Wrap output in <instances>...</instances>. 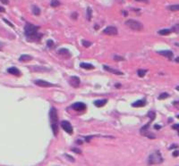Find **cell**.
Here are the masks:
<instances>
[{"mask_svg": "<svg viewBox=\"0 0 179 166\" xmlns=\"http://www.w3.org/2000/svg\"><path fill=\"white\" fill-rule=\"evenodd\" d=\"M39 26H35L31 23H26L24 27V33L29 41H40L41 39L43 34H39Z\"/></svg>", "mask_w": 179, "mask_h": 166, "instance_id": "6da1fadb", "label": "cell"}, {"mask_svg": "<svg viewBox=\"0 0 179 166\" xmlns=\"http://www.w3.org/2000/svg\"><path fill=\"white\" fill-rule=\"evenodd\" d=\"M49 117H50V123L53 133H54L55 136H57L59 131V121H58V117H57V112L56 108L52 107L50 109Z\"/></svg>", "mask_w": 179, "mask_h": 166, "instance_id": "7a4b0ae2", "label": "cell"}, {"mask_svg": "<svg viewBox=\"0 0 179 166\" xmlns=\"http://www.w3.org/2000/svg\"><path fill=\"white\" fill-rule=\"evenodd\" d=\"M163 162V158L161 156V154L158 150L153 152L149 156V163L150 164H158Z\"/></svg>", "mask_w": 179, "mask_h": 166, "instance_id": "3957f363", "label": "cell"}, {"mask_svg": "<svg viewBox=\"0 0 179 166\" xmlns=\"http://www.w3.org/2000/svg\"><path fill=\"white\" fill-rule=\"evenodd\" d=\"M124 24L126 25V26H128L129 28L132 29V30H141L143 29L142 23H140V22H138V21H136V20L129 19V20H127V21L125 22Z\"/></svg>", "mask_w": 179, "mask_h": 166, "instance_id": "277c9868", "label": "cell"}, {"mask_svg": "<svg viewBox=\"0 0 179 166\" xmlns=\"http://www.w3.org/2000/svg\"><path fill=\"white\" fill-rule=\"evenodd\" d=\"M148 116H149V118H150V121L140 130L141 134H142L143 136H146V134H147V130L150 127V124H151V123L152 122V121H154L155 118H156V113H155L154 111H150L149 113H148Z\"/></svg>", "mask_w": 179, "mask_h": 166, "instance_id": "5b68a950", "label": "cell"}, {"mask_svg": "<svg viewBox=\"0 0 179 166\" xmlns=\"http://www.w3.org/2000/svg\"><path fill=\"white\" fill-rule=\"evenodd\" d=\"M60 124H61V127L64 129V130L66 132V133H68V134H70V135L73 134V132H74V129H73V126H72V124L69 122V121H62Z\"/></svg>", "mask_w": 179, "mask_h": 166, "instance_id": "8992f818", "label": "cell"}, {"mask_svg": "<svg viewBox=\"0 0 179 166\" xmlns=\"http://www.w3.org/2000/svg\"><path fill=\"white\" fill-rule=\"evenodd\" d=\"M34 83L37 86H39V87H42V88H50L55 86L53 83H50L49 81L43 80V79H36V80H34Z\"/></svg>", "mask_w": 179, "mask_h": 166, "instance_id": "52a82bcc", "label": "cell"}, {"mask_svg": "<svg viewBox=\"0 0 179 166\" xmlns=\"http://www.w3.org/2000/svg\"><path fill=\"white\" fill-rule=\"evenodd\" d=\"M117 29L114 26H108L103 30V33L106 35H108V36H115L117 34Z\"/></svg>", "mask_w": 179, "mask_h": 166, "instance_id": "ba28073f", "label": "cell"}, {"mask_svg": "<svg viewBox=\"0 0 179 166\" xmlns=\"http://www.w3.org/2000/svg\"><path fill=\"white\" fill-rule=\"evenodd\" d=\"M71 107L74 110H75V111L83 112V111H84V110H86V105H85L84 103H82V102H76V103H74V104L72 105Z\"/></svg>", "mask_w": 179, "mask_h": 166, "instance_id": "9c48e42d", "label": "cell"}, {"mask_svg": "<svg viewBox=\"0 0 179 166\" xmlns=\"http://www.w3.org/2000/svg\"><path fill=\"white\" fill-rule=\"evenodd\" d=\"M69 83L73 88H78L80 86V84H81V80H80L79 77H77V76H72L70 78Z\"/></svg>", "mask_w": 179, "mask_h": 166, "instance_id": "30bf717a", "label": "cell"}, {"mask_svg": "<svg viewBox=\"0 0 179 166\" xmlns=\"http://www.w3.org/2000/svg\"><path fill=\"white\" fill-rule=\"evenodd\" d=\"M103 68L105 71H107V72H111V73H113V74H116V75H123V74H124L121 71L111 68V67H109V66H107V65H103Z\"/></svg>", "mask_w": 179, "mask_h": 166, "instance_id": "8fae6325", "label": "cell"}, {"mask_svg": "<svg viewBox=\"0 0 179 166\" xmlns=\"http://www.w3.org/2000/svg\"><path fill=\"white\" fill-rule=\"evenodd\" d=\"M159 55H163V56L167 57V58H168L169 60H171L172 57H173L174 54L172 51H170V50H162V51H158V52Z\"/></svg>", "mask_w": 179, "mask_h": 166, "instance_id": "7c38bea8", "label": "cell"}, {"mask_svg": "<svg viewBox=\"0 0 179 166\" xmlns=\"http://www.w3.org/2000/svg\"><path fill=\"white\" fill-rule=\"evenodd\" d=\"M145 105H146V99L143 98V99H141V100L135 101L134 103H133L132 106L133 107H143V106H145Z\"/></svg>", "mask_w": 179, "mask_h": 166, "instance_id": "4fadbf2b", "label": "cell"}, {"mask_svg": "<svg viewBox=\"0 0 179 166\" xmlns=\"http://www.w3.org/2000/svg\"><path fill=\"white\" fill-rule=\"evenodd\" d=\"M7 72L10 74H13L14 76H21V72L15 67H10L7 69Z\"/></svg>", "mask_w": 179, "mask_h": 166, "instance_id": "5bb4252c", "label": "cell"}, {"mask_svg": "<svg viewBox=\"0 0 179 166\" xmlns=\"http://www.w3.org/2000/svg\"><path fill=\"white\" fill-rule=\"evenodd\" d=\"M31 67H32L31 70L33 71V72H47V71H49L47 68H46V67H42V66H31Z\"/></svg>", "mask_w": 179, "mask_h": 166, "instance_id": "9a60e30c", "label": "cell"}, {"mask_svg": "<svg viewBox=\"0 0 179 166\" xmlns=\"http://www.w3.org/2000/svg\"><path fill=\"white\" fill-rule=\"evenodd\" d=\"M30 60H32V56L29 55H23L20 56L19 58V61L21 63H27V62H30Z\"/></svg>", "mask_w": 179, "mask_h": 166, "instance_id": "2e32d148", "label": "cell"}, {"mask_svg": "<svg viewBox=\"0 0 179 166\" xmlns=\"http://www.w3.org/2000/svg\"><path fill=\"white\" fill-rule=\"evenodd\" d=\"M80 66H81L83 69H85V70H93V69L95 68L92 64H87V63H81V64H80Z\"/></svg>", "mask_w": 179, "mask_h": 166, "instance_id": "e0dca14e", "label": "cell"}, {"mask_svg": "<svg viewBox=\"0 0 179 166\" xmlns=\"http://www.w3.org/2000/svg\"><path fill=\"white\" fill-rule=\"evenodd\" d=\"M107 99H101V100H97L94 102V105L95 106H97V107H102V106H104L106 104H107Z\"/></svg>", "mask_w": 179, "mask_h": 166, "instance_id": "ac0fdd59", "label": "cell"}, {"mask_svg": "<svg viewBox=\"0 0 179 166\" xmlns=\"http://www.w3.org/2000/svg\"><path fill=\"white\" fill-rule=\"evenodd\" d=\"M171 32H172L171 30H168V29H164V30H158V34L162 35V36H166V35H169Z\"/></svg>", "mask_w": 179, "mask_h": 166, "instance_id": "d6986e66", "label": "cell"}, {"mask_svg": "<svg viewBox=\"0 0 179 166\" xmlns=\"http://www.w3.org/2000/svg\"><path fill=\"white\" fill-rule=\"evenodd\" d=\"M58 54L62 55H70L69 50H67L66 48H61L58 50Z\"/></svg>", "mask_w": 179, "mask_h": 166, "instance_id": "ffe728a7", "label": "cell"}, {"mask_svg": "<svg viewBox=\"0 0 179 166\" xmlns=\"http://www.w3.org/2000/svg\"><path fill=\"white\" fill-rule=\"evenodd\" d=\"M32 13L35 15H40V9L38 7V6H32Z\"/></svg>", "mask_w": 179, "mask_h": 166, "instance_id": "44dd1931", "label": "cell"}, {"mask_svg": "<svg viewBox=\"0 0 179 166\" xmlns=\"http://www.w3.org/2000/svg\"><path fill=\"white\" fill-rule=\"evenodd\" d=\"M168 10H170V11H179V5H172V6H169L168 7Z\"/></svg>", "mask_w": 179, "mask_h": 166, "instance_id": "7402d4cb", "label": "cell"}, {"mask_svg": "<svg viewBox=\"0 0 179 166\" xmlns=\"http://www.w3.org/2000/svg\"><path fill=\"white\" fill-rule=\"evenodd\" d=\"M137 73H138V76H139V77L142 78V77H144V76H145V74H146V73H147V70H143V69H140V70H138Z\"/></svg>", "mask_w": 179, "mask_h": 166, "instance_id": "603a6c76", "label": "cell"}, {"mask_svg": "<svg viewBox=\"0 0 179 166\" xmlns=\"http://www.w3.org/2000/svg\"><path fill=\"white\" fill-rule=\"evenodd\" d=\"M50 6L52 7H57V6H60V2H59L58 0H52L50 3Z\"/></svg>", "mask_w": 179, "mask_h": 166, "instance_id": "cb8c5ba5", "label": "cell"}, {"mask_svg": "<svg viewBox=\"0 0 179 166\" xmlns=\"http://www.w3.org/2000/svg\"><path fill=\"white\" fill-rule=\"evenodd\" d=\"M169 96V95L168 93H162V94H160L159 96H158V100H163V99H166Z\"/></svg>", "mask_w": 179, "mask_h": 166, "instance_id": "d4e9b609", "label": "cell"}, {"mask_svg": "<svg viewBox=\"0 0 179 166\" xmlns=\"http://www.w3.org/2000/svg\"><path fill=\"white\" fill-rule=\"evenodd\" d=\"M91 8L88 7L87 8V19H88V21H91Z\"/></svg>", "mask_w": 179, "mask_h": 166, "instance_id": "484cf974", "label": "cell"}, {"mask_svg": "<svg viewBox=\"0 0 179 166\" xmlns=\"http://www.w3.org/2000/svg\"><path fill=\"white\" fill-rule=\"evenodd\" d=\"M47 47H48V48L52 49L53 47H55V44H54V42H53V40L48 39V40H47Z\"/></svg>", "mask_w": 179, "mask_h": 166, "instance_id": "4316f807", "label": "cell"}, {"mask_svg": "<svg viewBox=\"0 0 179 166\" xmlns=\"http://www.w3.org/2000/svg\"><path fill=\"white\" fill-rule=\"evenodd\" d=\"M172 32H175V33H179V24H175L171 28Z\"/></svg>", "mask_w": 179, "mask_h": 166, "instance_id": "83f0119b", "label": "cell"}, {"mask_svg": "<svg viewBox=\"0 0 179 166\" xmlns=\"http://www.w3.org/2000/svg\"><path fill=\"white\" fill-rule=\"evenodd\" d=\"M82 44H83V46H84L85 47H89L90 46H91V42H90V41H86V40H83L82 41Z\"/></svg>", "mask_w": 179, "mask_h": 166, "instance_id": "f1b7e54d", "label": "cell"}, {"mask_svg": "<svg viewBox=\"0 0 179 166\" xmlns=\"http://www.w3.org/2000/svg\"><path fill=\"white\" fill-rule=\"evenodd\" d=\"M114 60L118 62V61H124V58L122 56H119V55H115V56H114Z\"/></svg>", "mask_w": 179, "mask_h": 166, "instance_id": "f546056e", "label": "cell"}, {"mask_svg": "<svg viewBox=\"0 0 179 166\" xmlns=\"http://www.w3.org/2000/svg\"><path fill=\"white\" fill-rule=\"evenodd\" d=\"M72 151L74 152V153H77V154H82V150L79 148H77V147H74V148H72Z\"/></svg>", "mask_w": 179, "mask_h": 166, "instance_id": "4dcf8cb0", "label": "cell"}, {"mask_svg": "<svg viewBox=\"0 0 179 166\" xmlns=\"http://www.w3.org/2000/svg\"><path fill=\"white\" fill-rule=\"evenodd\" d=\"M72 19H74V20H76L77 19V16H78V14H77V13H72Z\"/></svg>", "mask_w": 179, "mask_h": 166, "instance_id": "1f68e13d", "label": "cell"}, {"mask_svg": "<svg viewBox=\"0 0 179 166\" xmlns=\"http://www.w3.org/2000/svg\"><path fill=\"white\" fill-rule=\"evenodd\" d=\"M64 156H66L67 159H70V161H71V162H74V157H72L71 155H64Z\"/></svg>", "mask_w": 179, "mask_h": 166, "instance_id": "d6a6232c", "label": "cell"}, {"mask_svg": "<svg viewBox=\"0 0 179 166\" xmlns=\"http://www.w3.org/2000/svg\"><path fill=\"white\" fill-rule=\"evenodd\" d=\"M173 156H174V157L179 156V151H178V150H176V151H174V152H173Z\"/></svg>", "mask_w": 179, "mask_h": 166, "instance_id": "836d02e7", "label": "cell"}, {"mask_svg": "<svg viewBox=\"0 0 179 166\" xmlns=\"http://www.w3.org/2000/svg\"><path fill=\"white\" fill-rule=\"evenodd\" d=\"M172 128L175 129V130H179V124H174L173 126H172Z\"/></svg>", "mask_w": 179, "mask_h": 166, "instance_id": "e575fe53", "label": "cell"}, {"mask_svg": "<svg viewBox=\"0 0 179 166\" xmlns=\"http://www.w3.org/2000/svg\"><path fill=\"white\" fill-rule=\"evenodd\" d=\"M173 105H174V106H176V107L179 109V101H176V102H174V103H173Z\"/></svg>", "mask_w": 179, "mask_h": 166, "instance_id": "d590c367", "label": "cell"}, {"mask_svg": "<svg viewBox=\"0 0 179 166\" xmlns=\"http://www.w3.org/2000/svg\"><path fill=\"white\" fill-rule=\"evenodd\" d=\"M4 21H5V22H6V23H7V24H8V25H10V26L13 27V24H12V23H9V22H8V21H7V20H6V19H5V20H4Z\"/></svg>", "mask_w": 179, "mask_h": 166, "instance_id": "8d00e7d4", "label": "cell"}, {"mask_svg": "<svg viewBox=\"0 0 179 166\" xmlns=\"http://www.w3.org/2000/svg\"><path fill=\"white\" fill-rule=\"evenodd\" d=\"M115 87L117 88V89H118V88L121 87V84H118V83H117V84H115Z\"/></svg>", "mask_w": 179, "mask_h": 166, "instance_id": "74e56055", "label": "cell"}, {"mask_svg": "<svg viewBox=\"0 0 179 166\" xmlns=\"http://www.w3.org/2000/svg\"><path fill=\"white\" fill-rule=\"evenodd\" d=\"M160 128H161V127H160L159 125H155V129H156V130H159Z\"/></svg>", "mask_w": 179, "mask_h": 166, "instance_id": "f35d334b", "label": "cell"}, {"mask_svg": "<svg viewBox=\"0 0 179 166\" xmlns=\"http://www.w3.org/2000/svg\"><path fill=\"white\" fill-rule=\"evenodd\" d=\"M175 61V63H179V56H178V57H176Z\"/></svg>", "mask_w": 179, "mask_h": 166, "instance_id": "ab89813d", "label": "cell"}, {"mask_svg": "<svg viewBox=\"0 0 179 166\" xmlns=\"http://www.w3.org/2000/svg\"><path fill=\"white\" fill-rule=\"evenodd\" d=\"M0 12H5V9L2 7H0Z\"/></svg>", "mask_w": 179, "mask_h": 166, "instance_id": "60d3db41", "label": "cell"}, {"mask_svg": "<svg viewBox=\"0 0 179 166\" xmlns=\"http://www.w3.org/2000/svg\"><path fill=\"white\" fill-rule=\"evenodd\" d=\"M77 143H79V144H83V141H81V140H78Z\"/></svg>", "mask_w": 179, "mask_h": 166, "instance_id": "b9f144b4", "label": "cell"}, {"mask_svg": "<svg viewBox=\"0 0 179 166\" xmlns=\"http://www.w3.org/2000/svg\"><path fill=\"white\" fill-rule=\"evenodd\" d=\"M123 13H124V15H127V12H124H124H123Z\"/></svg>", "mask_w": 179, "mask_h": 166, "instance_id": "7bdbcfd3", "label": "cell"}, {"mask_svg": "<svg viewBox=\"0 0 179 166\" xmlns=\"http://www.w3.org/2000/svg\"><path fill=\"white\" fill-rule=\"evenodd\" d=\"M175 46H177V47H179V43H175Z\"/></svg>", "mask_w": 179, "mask_h": 166, "instance_id": "ee69618b", "label": "cell"}, {"mask_svg": "<svg viewBox=\"0 0 179 166\" xmlns=\"http://www.w3.org/2000/svg\"><path fill=\"white\" fill-rule=\"evenodd\" d=\"M137 1H144V2H146V0H137Z\"/></svg>", "mask_w": 179, "mask_h": 166, "instance_id": "f6af8a7d", "label": "cell"}, {"mask_svg": "<svg viewBox=\"0 0 179 166\" xmlns=\"http://www.w3.org/2000/svg\"><path fill=\"white\" fill-rule=\"evenodd\" d=\"M176 89H177V90H179V86H178V87H177V88H176Z\"/></svg>", "mask_w": 179, "mask_h": 166, "instance_id": "bcb514c9", "label": "cell"}, {"mask_svg": "<svg viewBox=\"0 0 179 166\" xmlns=\"http://www.w3.org/2000/svg\"><path fill=\"white\" fill-rule=\"evenodd\" d=\"M176 117H177V118H178V119H179V115H177V116H176Z\"/></svg>", "mask_w": 179, "mask_h": 166, "instance_id": "7dc6e473", "label": "cell"}, {"mask_svg": "<svg viewBox=\"0 0 179 166\" xmlns=\"http://www.w3.org/2000/svg\"><path fill=\"white\" fill-rule=\"evenodd\" d=\"M178 134H179V130H178Z\"/></svg>", "mask_w": 179, "mask_h": 166, "instance_id": "c3c4849f", "label": "cell"}]
</instances>
